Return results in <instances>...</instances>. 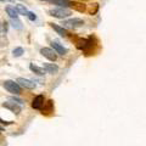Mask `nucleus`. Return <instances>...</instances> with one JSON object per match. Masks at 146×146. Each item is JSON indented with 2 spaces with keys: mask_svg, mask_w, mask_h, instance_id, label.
Instances as JSON below:
<instances>
[{
  "mask_svg": "<svg viewBox=\"0 0 146 146\" xmlns=\"http://www.w3.org/2000/svg\"><path fill=\"white\" fill-rule=\"evenodd\" d=\"M49 16L55 17V18H58V20H66L67 17H70L72 15V11L68 10L67 7H54V9H50L48 10Z\"/></svg>",
  "mask_w": 146,
  "mask_h": 146,
  "instance_id": "1",
  "label": "nucleus"
},
{
  "mask_svg": "<svg viewBox=\"0 0 146 146\" xmlns=\"http://www.w3.org/2000/svg\"><path fill=\"white\" fill-rule=\"evenodd\" d=\"M83 26H84V21L82 20V18H78V17L62 20V27H65V28L76 29V28H80V27H83Z\"/></svg>",
  "mask_w": 146,
  "mask_h": 146,
  "instance_id": "2",
  "label": "nucleus"
},
{
  "mask_svg": "<svg viewBox=\"0 0 146 146\" xmlns=\"http://www.w3.org/2000/svg\"><path fill=\"white\" fill-rule=\"evenodd\" d=\"M3 86L5 88L9 93L11 94H15V95H18L21 93V86L17 82H13V80H4L3 82Z\"/></svg>",
  "mask_w": 146,
  "mask_h": 146,
  "instance_id": "3",
  "label": "nucleus"
},
{
  "mask_svg": "<svg viewBox=\"0 0 146 146\" xmlns=\"http://www.w3.org/2000/svg\"><path fill=\"white\" fill-rule=\"evenodd\" d=\"M40 54L43 55L44 57H46L48 60L50 61H56V58H57V55H56V51L52 49H50V48H42L40 49Z\"/></svg>",
  "mask_w": 146,
  "mask_h": 146,
  "instance_id": "4",
  "label": "nucleus"
},
{
  "mask_svg": "<svg viewBox=\"0 0 146 146\" xmlns=\"http://www.w3.org/2000/svg\"><path fill=\"white\" fill-rule=\"evenodd\" d=\"M3 106L5 108H7V110H10V111H12L13 113H16V115H18V113L21 112V105H18V104L13 102V101L12 102H9V101L4 102Z\"/></svg>",
  "mask_w": 146,
  "mask_h": 146,
  "instance_id": "5",
  "label": "nucleus"
},
{
  "mask_svg": "<svg viewBox=\"0 0 146 146\" xmlns=\"http://www.w3.org/2000/svg\"><path fill=\"white\" fill-rule=\"evenodd\" d=\"M16 82L20 84V86H22V88H26V89H34L35 88V84L27 78H22L21 77V78H18Z\"/></svg>",
  "mask_w": 146,
  "mask_h": 146,
  "instance_id": "6",
  "label": "nucleus"
},
{
  "mask_svg": "<svg viewBox=\"0 0 146 146\" xmlns=\"http://www.w3.org/2000/svg\"><path fill=\"white\" fill-rule=\"evenodd\" d=\"M51 46H52V49L55 50V51H56V54L61 55V56H65V55L68 52V50L66 48H63L62 45L60 43H57V42H51Z\"/></svg>",
  "mask_w": 146,
  "mask_h": 146,
  "instance_id": "7",
  "label": "nucleus"
},
{
  "mask_svg": "<svg viewBox=\"0 0 146 146\" xmlns=\"http://www.w3.org/2000/svg\"><path fill=\"white\" fill-rule=\"evenodd\" d=\"M44 101H45V99H44L43 95H38V96L34 98L33 102H32V107L35 108V110H40V108L43 107Z\"/></svg>",
  "mask_w": 146,
  "mask_h": 146,
  "instance_id": "8",
  "label": "nucleus"
},
{
  "mask_svg": "<svg viewBox=\"0 0 146 146\" xmlns=\"http://www.w3.org/2000/svg\"><path fill=\"white\" fill-rule=\"evenodd\" d=\"M49 25L60 36H67V31H66L65 27H61V26H58L56 23H49Z\"/></svg>",
  "mask_w": 146,
  "mask_h": 146,
  "instance_id": "9",
  "label": "nucleus"
},
{
  "mask_svg": "<svg viewBox=\"0 0 146 146\" xmlns=\"http://www.w3.org/2000/svg\"><path fill=\"white\" fill-rule=\"evenodd\" d=\"M50 3L58 7H71L73 4L70 0H50Z\"/></svg>",
  "mask_w": 146,
  "mask_h": 146,
  "instance_id": "10",
  "label": "nucleus"
},
{
  "mask_svg": "<svg viewBox=\"0 0 146 146\" xmlns=\"http://www.w3.org/2000/svg\"><path fill=\"white\" fill-rule=\"evenodd\" d=\"M43 68L50 74H55V73L58 72V66L55 65V63H44Z\"/></svg>",
  "mask_w": 146,
  "mask_h": 146,
  "instance_id": "11",
  "label": "nucleus"
},
{
  "mask_svg": "<svg viewBox=\"0 0 146 146\" xmlns=\"http://www.w3.org/2000/svg\"><path fill=\"white\" fill-rule=\"evenodd\" d=\"M5 11H6V13L9 15L10 18H18V15H20V13L17 12V10L15 9V6H11V5H7L5 7Z\"/></svg>",
  "mask_w": 146,
  "mask_h": 146,
  "instance_id": "12",
  "label": "nucleus"
},
{
  "mask_svg": "<svg viewBox=\"0 0 146 146\" xmlns=\"http://www.w3.org/2000/svg\"><path fill=\"white\" fill-rule=\"evenodd\" d=\"M29 70L33 72V73H35L36 76H44L45 72H46V71L44 70V68L36 66V65H34V63H31V65H29Z\"/></svg>",
  "mask_w": 146,
  "mask_h": 146,
  "instance_id": "13",
  "label": "nucleus"
},
{
  "mask_svg": "<svg viewBox=\"0 0 146 146\" xmlns=\"http://www.w3.org/2000/svg\"><path fill=\"white\" fill-rule=\"evenodd\" d=\"M10 23H11L12 28H15V29H22L23 28V25H22V22L18 20V18H11Z\"/></svg>",
  "mask_w": 146,
  "mask_h": 146,
  "instance_id": "14",
  "label": "nucleus"
},
{
  "mask_svg": "<svg viewBox=\"0 0 146 146\" xmlns=\"http://www.w3.org/2000/svg\"><path fill=\"white\" fill-rule=\"evenodd\" d=\"M15 9L17 10V12L20 13V15H25L27 16V13H28V10H27V7L25 5H22V4H16L15 5Z\"/></svg>",
  "mask_w": 146,
  "mask_h": 146,
  "instance_id": "15",
  "label": "nucleus"
},
{
  "mask_svg": "<svg viewBox=\"0 0 146 146\" xmlns=\"http://www.w3.org/2000/svg\"><path fill=\"white\" fill-rule=\"evenodd\" d=\"M23 54H25L23 48H16V49L12 50V56L13 57H21Z\"/></svg>",
  "mask_w": 146,
  "mask_h": 146,
  "instance_id": "16",
  "label": "nucleus"
},
{
  "mask_svg": "<svg viewBox=\"0 0 146 146\" xmlns=\"http://www.w3.org/2000/svg\"><path fill=\"white\" fill-rule=\"evenodd\" d=\"M27 17H28L31 21H35L36 20V15L34 12H32V11H28V13H27Z\"/></svg>",
  "mask_w": 146,
  "mask_h": 146,
  "instance_id": "17",
  "label": "nucleus"
},
{
  "mask_svg": "<svg viewBox=\"0 0 146 146\" xmlns=\"http://www.w3.org/2000/svg\"><path fill=\"white\" fill-rule=\"evenodd\" d=\"M11 101L16 102V104H18V105H23V102H22V100H20V99H16V98H12V99H11Z\"/></svg>",
  "mask_w": 146,
  "mask_h": 146,
  "instance_id": "18",
  "label": "nucleus"
},
{
  "mask_svg": "<svg viewBox=\"0 0 146 146\" xmlns=\"http://www.w3.org/2000/svg\"><path fill=\"white\" fill-rule=\"evenodd\" d=\"M42 1H50V0H42Z\"/></svg>",
  "mask_w": 146,
  "mask_h": 146,
  "instance_id": "19",
  "label": "nucleus"
},
{
  "mask_svg": "<svg viewBox=\"0 0 146 146\" xmlns=\"http://www.w3.org/2000/svg\"><path fill=\"white\" fill-rule=\"evenodd\" d=\"M4 1H5V0H0V3H4Z\"/></svg>",
  "mask_w": 146,
  "mask_h": 146,
  "instance_id": "20",
  "label": "nucleus"
},
{
  "mask_svg": "<svg viewBox=\"0 0 146 146\" xmlns=\"http://www.w3.org/2000/svg\"><path fill=\"white\" fill-rule=\"evenodd\" d=\"M0 130H3V128H1V127H0Z\"/></svg>",
  "mask_w": 146,
  "mask_h": 146,
  "instance_id": "21",
  "label": "nucleus"
}]
</instances>
